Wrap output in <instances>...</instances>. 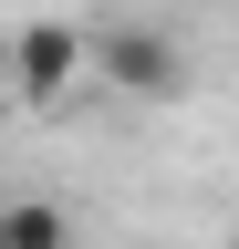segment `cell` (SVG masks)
<instances>
[{"label": "cell", "instance_id": "3957f363", "mask_svg": "<svg viewBox=\"0 0 239 249\" xmlns=\"http://www.w3.org/2000/svg\"><path fill=\"white\" fill-rule=\"evenodd\" d=\"M0 218H11V249H63V208H42V197H0Z\"/></svg>", "mask_w": 239, "mask_h": 249}, {"label": "cell", "instance_id": "277c9868", "mask_svg": "<svg viewBox=\"0 0 239 249\" xmlns=\"http://www.w3.org/2000/svg\"><path fill=\"white\" fill-rule=\"evenodd\" d=\"M0 104H11V52H0Z\"/></svg>", "mask_w": 239, "mask_h": 249}, {"label": "cell", "instance_id": "6da1fadb", "mask_svg": "<svg viewBox=\"0 0 239 249\" xmlns=\"http://www.w3.org/2000/svg\"><path fill=\"white\" fill-rule=\"evenodd\" d=\"M11 93L21 104H63L73 73H94V31H73V21H32V31H11Z\"/></svg>", "mask_w": 239, "mask_h": 249}, {"label": "cell", "instance_id": "7a4b0ae2", "mask_svg": "<svg viewBox=\"0 0 239 249\" xmlns=\"http://www.w3.org/2000/svg\"><path fill=\"white\" fill-rule=\"evenodd\" d=\"M94 83L135 93V104H166V93L187 83V52H177L166 31H146V21H125V31H94Z\"/></svg>", "mask_w": 239, "mask_h": 249}, {"label": "cell", "instance_id": "5b68a950", "mask_svg": "<svg viewBox=\"0 0 239 249\" xmlns=\"http://www.w3.org/2000/svg\"><path fill=\"white\" fill-rule=\"evenodd\" d=\"M0 249H11V218H0Z\"/></svg>", "mask_w": 239, "mask_h": 249}]
</instances>
